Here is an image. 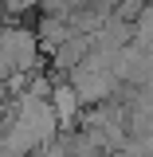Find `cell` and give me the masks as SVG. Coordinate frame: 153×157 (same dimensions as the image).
Listing matches in <instances>:
<instances>
[{
  "mask_svg": "<svg viewBox=\"0 0 153 157\" xmlns=\"http://www.w3.org/2000/svg\"><path fill=\"white\" fill-rule=\"evenodd\" d=\"M67 78H71V86L78 90L82 106H102V102H110V98L118 94V86H122V78L114 75V67H98L90 59H82Z\"/></svg>",
  "mask_w": 153,
  "mask_h": 157,
  "instance_id": "6da1fadb",
  "label": "cell"
},
{
  "mask_svg": "<svg viewBox=\"0 0 153 157\" xmlns=\"http://www.w3.org/2000/svg\"><path fill=\"white\" fill-rule=\"evenodd\" d=\"M51 110H55L63 130H75L82 122V98L71 86V78H55V86H51Z\"/></svg>",
  "mask_w": 153,
  "mask_h": 157,
  "instance_id": "7a4b0ae2",
  "label": "cell"
}]
</instances>
